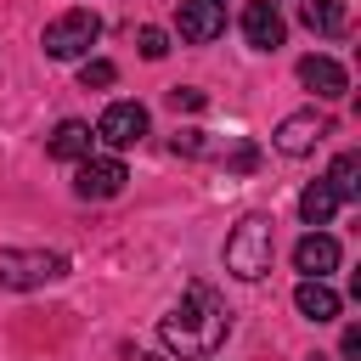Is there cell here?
<instances>
[{
    "instance_id": "cell-1",
    "label": "cell",
    "mask_w": 361,
    "mask_h": 361,
    "mask_svg": "<svg viewBox=\"0 0 361 361\" xmlns=\"http://www.w3.org/2000/svg\"><path fill=\"white\" fill-rule=\"evenodd\" d=\"M226 333H231V310H226L203 282H192L186 299L158 322V338H164L180 361H203V355H214V350L226 344Z\"/></svg>"
},
{
    "instance_id": "cell-2",
    "label": "cell",
    "mask_w": 361,
    "mask_h": 361,
    "mask_svg": "<svg viewBox=\"0 0 361 361\" xmlns=\"http://www.w3.org/2000/svg\"><path fill=\"white\" fill-rule=\"evenodd\" d=\"M271 254H276V231L265 214H243L237 231L226 237V271L243 276V282H259L271 271Z\"/></svg>"
},
{
    "instance_id": "cell-3",
    "label": "cell",
    "mask_w": 361,
    "mask_h": 361,
    "mask_svg": "<svg viewBox=\"0 0 361 361\" xmlns=\"http://www.w3.org/2000/svg\"><path fill=\"white\" fill-rule=\"evenodd\" d=\"M102 39V17L90 11V6H73V11H62V17H51L45 23V56L51 62H73V56H85L90 45Z\"/></svg>"
},
{
    "instance_id": "cell-4",
    "label": "cell",
    "mask_w": 361,
    "mask_h": 361,
    "mask_svg": "<svg viewBox=\"0 0 361 361\" xmlns=\"http://www.w3.org/2000/svg\"><path fill=\"white\" fill-rule=\"evenodd\" d=\"M62 271L68 259L51 248H0V288H45Z\"/></svg>"
},
{
    "instance_id": "cell-5",
    "label": "cell",
    "mask_w": 361,
    "mask_h": 361,
    "mask_svg": "<svg viewBox=\"0 0 361 361\" xmlns=\"http://www.w3.org/2000/svg\"><path fill=\"white\" fill-rule=\"evenodd\" d=\"M322 135H333V118H327V113H316V107L288 113V118L276 124V152L305 158V152H316V141H322Z\"/></svg>"
},
{
    "instance_id": "cell-6",
    "label": "cell",
    "mask_w": 361,
    "mask_h": 361,
    "mask_svg": "<svg viewBox=\"0 0 361 361\" xmlns=\"http://www.w3.org/2000/svg\"><path fill=\"white\" fill-rule=\"evenodd\" d=\"M124 180H130V169H124L118 158H79V169H73V192H79V197H90V203L118 197V192H124Z\"/></svg>"
},
{
    "instance_id": "cell-7",
    "label": "cell",
    "mask_w": 361,
    "mask_h": 361,
    "mask_svg": "<svg viewBox=\"0 0 361 361\" xmlns=\"http://www.w3.org/2000/svg\"><path fill=\"white\" fill-rule=\"evenodd\" d=\"M141 135H147V107L141 102H113L96 118V141H107V147H135Z\"/></svg>"
},
{
    "instance_id": "cell-8",
    "label": "cell",
    "mask_w": 361,
    "mask_h": 361,
    "mask_svg": "<svg viewBox=\"0 0 361 361\" xmlns=\"http://www.w3.org/2000/svg\"><path fill=\"white\" fill-rule=\"evenodd\" d=\"M243 39H248L254 51H276V45L288 39V23H282L276 0H248V6H243Z\"/></svg>"
},
{
    "instance_id": "cell-9",
    "label": "cell",
    "mask_w": 361,
    "mask_h": 361,
    "mask_svg": "<svg viewBox=\"0 0 361 361\" xmlns=\"http://www.w3.org/2000/svg\"><path fill=\"white\" fill-rule=\"evenodd\" d=\"M220 34H226V11H220V0H180V39L209 45V39H220Z\"/></svg>"
},
{
    "instance_id": "cell-10",
    "label": "cell",
    "mask_w": 361,
    "mask_h": 361,
    "mask_svg": "<svg viewBox=\"0 0 361 361\" xmlns=\"http://www.w3.org/2000/svg\"><path fill=\"white\" fill-rule=\"evenodd\" d=\"M299 79H305L322 102H338V96L350 90V79H344V68H338L333 56H305V62H299Z\"/></svg>"
},
{
    "instance_id": "cell-11",
    "label": "cell",
    "mask_w": 361,
    "mask_h": 361,
    "mask_svg": "<svg viewBox=\"0 0 361 361\" xmlns=\"http://www.w3.org/2000/svg\"><path fill=\"white\" fill-rule=\"evenodd\" d=\"M293 265H299L305 276H327V271H338V243H333L327 231H310V237H299Z\"/></svg>"
},
{
    "instance_id": "cell-12",
    "label": "cell",
    "mask_w": 361,
    "mask_h": 361,
    "mask_svg": "<svg viewBox=\"0 0 361 361\" xmlns=\"http://www.w3.org/2000/svg\"><path fill=\"white\" fill-rule=\"evenodd\" d=\"M293 305H299L305 322H333V316H338V293L327 288V276H305V282L293 288Z\"/></svg>"
},
{
    "instance_id": "cell-13",
    "label": "cell",
    "mask_w": 361,
    "mask_h": 361,
    "mask_svg": "<svg viewBox=\"0 0 361 361\" xmlns=\"http://www.w3.org/2000/svg\"><path fill=\"white\" fill-rule=\"evenodd\" d=\"M90 141H96V130H90L85 118H62V124L51 130V158L79 164V158H90Z\"/></svg>"
},
{
    "instance_id": "cell-14",
    "label": "cell",
    "mask_w": 361,
    "mask_h": 361,
    "mask_svg": "<svg viewBox=\"0 0 361 361\" xmlns=\"http://www.w3.org/2000/svg\"><path fill=\"white\" fill-rule=\"evenodd\" d=\"M305 28L338 39V34L350 28V0H305Z\"/></svg>"
},
{
    "instance_id": "cell-15",
    "label": "cell",
    "mask_w": 361,
    "mask_h": 361,
    "mask_svg": "<svg viewBox=\"0 0 361 361\" xmlns=\"http://www.w3.org/2000/svg\"><path fill=\"white\" fill-rule=\"evenodd\" d=\"M327 186H333L338 203H355L361 197V152H338L333 169H327Z\"/></svg>"
},
{
    "instance_id": "cell-16",
    "label": "cell",
    "mask_w": 361,
    "mask_h": 361,
    "mask_svg": "<svg viewBox=\"0 0 361 361\" xmlns=\"http://www.w3.org/2000/svg\"><path fill=\"white\" fill-rule=\"evenodd\" d=\"M333 209H338V197H333L327 180H310V186L299 192V220H305V226H327Z\"/></svg>"
},
{
    "instance_id": "cell-17",
    "label": "cell",
    "mask_w": 361,
    "mask_h": 361,
    "mask_svg": "<svg viewBox=\"0 0 361 361\" xmlns=\"http://www.w3.org/2000/svg\"><path fill=\"white\" fill-rule=\"evenodd\" d=\"M113 79H118V68H113L107 56H90V62L79 68V85H85V90H102V85H113Z\"/></svg>"
},
{
    "instance_id": "cell-18",
    "label": "cell",
    "mask_w": 361,
    "mask_h": 361,
    "mask_svg": "<svg viewBox=\"0 0 361 361\" xmlns=\"http://www.w3.org/2000/svg\"><path fill=\"white\" fill-rule=\"evenodd\" d=\"M135 45H141V56H147V62H158V56L169 51V34H164V28H141V34H135Z\"/></svg>"
},
{
    "instance_id": "cell-19",
    "label": "cell",
    "mask_w": 361,
    "mask_h": 361,
    "mask_svg": "<svg viewBox=\"0 0 361 361\" xmlns=\"http://www.w3.org/2000/svg\"><path fill=\"white\" fill-rule=\"evenodd\" d=\"M169 107H175V113H197V107H203V90H192V85H175V90H169Z\"/></svg>"
},
{
    "instance_id": "cell-20",
    "label": "cell",
    "mask_w": 361,
    "mask_h": 361,
    "mask_svg": "<svg viewBox=\"0 0 361 361\" xmlns=\"http://www.w3.org/2000/svg\"><path fill=\"white\" fill-rule=\"evenodd\" d=\"M175 152H186V158H203L209 147H203V130H180L175 135Z\"/></svg>"
},
{
    "instance_id": "cell-21",
    "label": "cell",
    "mask_w": 361,
    "mask_h": 361,
    "mask_svg": "<svg viewBox=\"0 0 361 361\" xmlns=\"http://www.w3.org/2000/svg\"><path fill=\"white\" fill-rule=\"evenodd\" d=\"M344 361H361V327H344Z\"/></svg>"
},
{
    "instance_id": "cell-22",
    "label": "cell",
    "mask_w": 361,
    "mask_h": 361,
    "mask_svg": "<svg viewBox=\"0 0 361 361\" xmlns=\"http://www.w3.org/2000/svg\"><path fill=\"white\" fill-rule=\"evenodd\" d=\"M231 169H254V147H248V141L231 147Z\"/></svg>"
},
{
    "instance_id": "cell-23",
    "label": "cell",
    "mask_w": 361,
    "mask_h": 361,
    "mask_svg": "<svg viewBox=\"0 0 361 361\" xmlns=\"http://www.w3.org/2000/svg\"><path fill=\"white\" fill-rule=\"evenodd\" d=\"M135 361H164V355H135Z\"/></svg>"
}]
</instances>
